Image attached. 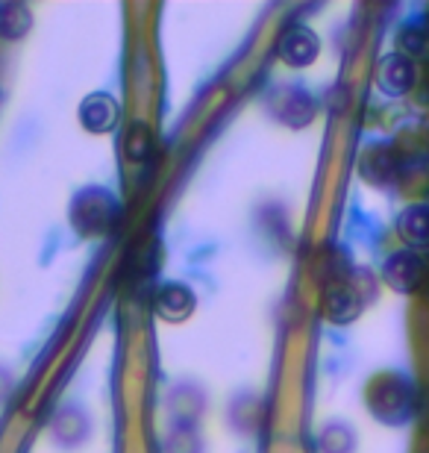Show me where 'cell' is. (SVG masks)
<instances>
[{"label": "cell", "mask_w": 429, "mask_h": 453, "mask_svg": "<svg viewBox=\"0 0 429 453\" xmlns=\"http://www.w3.org/2000/svg\"><path fill=\"white\" fill-rule=\"evenodd\" d=\"M382 277L386 283L395 288V292H403V295H412L421 288L424 277H426V262L418 250H397L391 253L386 268H382Z\"/></svg>", "instance_id": "cell-1"}, {"label": "cell", "mask_w": 429, "mask_h": 453, "mask_svg": "<svg viewBox=\"0 0 429 453\" xmlns=\"http://www.w3.org/2000/svg\"><path fill=\"white\" fill-rule=\"evenodd\" d=\"M418 80V65L415 59H409L406 53H386L377 65V86L388 97H403L412 92Z\"/></svg>", "instance_id": "cell-2"}, {"label": "cell", "mask_w": 429, "mask_h": 453, "mask_svg": "<svg viewBox=\"0 0 429 453\" xmlns=\"http://www.w3.org/2000/svg\"><path fill=\"white\" fill-rule=\"evenodd\" d=\"M112 219H115V201L103 192H88L83 197H77L74 210H71V221L88 235L103 233L112 224Z\"/></svg>", "instance_id": "cell-3"}, {"label": "cell", "mask_w": 429, "mask_h": 453, "mask_svg": "<svg viewBox=\"0 0 429 453\" xmlns=\"http://www.w3.org/2000/svg\"><path fill=\"white\" fill-rule=\"evenodd\" d=\"M318 53H321V42H318V35L309 27H291L277 44V57L291 68L312 65Z\"/></svg>", "instance_id": "cell-4"}, {"label": "cell", "mask_w": 429, "mask_h": 453, "mask_svg": "<svg viewBox=\"0 0 429 453\" xmlns=\"http://www.w3.org/2000/svg\"><path fill=\"white\" fill-rule=\"evenodd\" d=\"M118 118L121 110L109 95H88L83 104H80V124L86 127L88 133H109L118 127Z\"/></svg>", "instance_id": "cell-5"}, {"label": "cell", "mask_w": 429, "mask_h": 453, "mask_svg": "<svg viewBox=\"0 0 429 453\" xmlns=\"http://www.w3.org/2000/svg\"><path fill=\"white\" fill-rule=\"evenodd\" d=\"M359 171H362L364 180H371V183L388 186V183H395L397 174H400V159H397L395 150L382 144V148H371V150L362 153Z\"/></svg>", "instance_id": "cell-6"}, {"label": "cell", "mask_w": 429, "mask_h": 453, "mask_svg": "<svg viewBox=\"0 0 429 453\" xmlns=\"http://www.w3.org/2000/svg\"><path fill=\"white\" fill-rule=\"evenodd\" d=\"M397 233L409 244V250L429 248V206L426 203L406 206L397 219Z\"/></svg>", "instance_id": "cell-7"}, {"label": "cell", "mask_w": 429, "mask_h": 453, "mask_svg": "<svg viewBox=\"0 0 429 453\" xmlns=\"http://www.w3.org/2000/svg\"><path fill=\"white\" fill-rule=\"evenodd\" d=\"M157 315L165 321H186L191 312H195V295L188 292L186 286L180 283H168L165 288H159L157 301Z\"/></svg>", "instance_id": "cell-8"}, {"label": "cell", "mask_w": 429, "mask_h": 453, "mask_svg": "<svg viewBox=\"0 0 429 453\" xmlns=\"http://www.w3.org/2000/svg\"><path fill=\"white\" fill-rule=\"evenodd\" d=\"M362 312V297L353 286H333L326 292V319L333 324H350L359 319Z\"/></svg>", "instance_id": "cell-9"}, {"label": "cell", "mask_w": 429, "mask_h": 453, "mask_svg": "<svg viewBox=\"0 0 429 453\" xmlns=\"http://www.w3.org/2000/svg\"><path fill=\"white\" fill-rule=\"evenodd\" d=\"M277 101L282 106H277V115L282 118V121H288V124H295V127H303L312 121V115H315V104H312V97L303 95V92H280Z\"/></svg>", "instance_id": "cell-10"}, {"label": "cell", "mask_w": 429, "mask_h": 453, "mask_svg": "<svg viewBox=\"0 0 429 453\" xmlns=\"http://www.w3.org/2000/svg\"><path fill=\"white\" fill-rule=\"evenodd\" d=\"M30 30V12L21 4H0V39H21Z\"/></svg>", "instance_id": "cell-11"}, {"label": "cell", "mask_w": 429, "mask_h": 453, "mask_svg": "<svg viewBox=\"0 0 429 453\" xmlns=\"http://www.w3.org/2000/svg\"><path fill=\"white\" fill-rule=\"evenodd\" d=\"M150 130L144 124H133L130 130H126L124 135V153L130 157L133 162H142L144 157H148V150H150Z\"/></svg>", "instance_id": "cell-12"}, {"label": "cell", "mask_w": 429, "mask_h": 453, "mask_svg": "<svg viewBox=\"0 0 429 453\" xmlns=\"http://www.w3.org/2000/svg\"><path fill=\"white\" fill-rule=\"evenodd\" d=\"M397 44H400V53H406L409 59H415V57H424L429 50V35H426V30H421V27H406V30L397 35Z\"/></svg>", "instance_id": "cell-13"}]
</instances>
